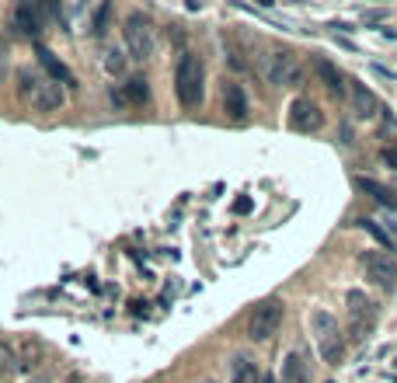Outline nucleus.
<instances>
[{
  "label": "nucleus",
  "mask_w": 397,
  "mask_h": 383,
  "mask_svg": "<svg viewBox=\"0 0 397 383\" xmlns=\"http://www.w3.org/2000/svg\"><path fill=\"white\" fill-rule=\"evenodd\" d=\"M311 335L318 341L320 359H324L328 366H338L342 355H345V338H342L338 317H331L328 310H314V314H311Z\"/></svg>",
  "instance_id": "f257e3e1"
},
{
  "label": "nucleus",
  "mask_w": 397,
  "mask_h": 383,
  "mask_svg": "<svg viewBox=\"0 0 397 383\" xmlns=\"http://www.w3.org/2000/svg\"><path fill=\"white\" fill-rule=\"evenodd\" d=\"M174 91H178V101H181L185 108H198V105H202L206 87H202V63H198V56H192V52H181V56H178V67H174Z\"/></svg>",
  "instance_id": "f03ea898"
},
{
  "label": "nucleus",
  "mask_w": 397,
  "mask_h": 383,
  "mask_svg": "<svg viewBox=\"0 0 397 383\" xmlns=\"http://www.w3.org/2000/svg\"><path fill=\"white\" fill-rule=\"evenodd\" d=\"M122 39H125V56H129V59L147 63V59L154 56V28H150V21H147L140 11H133V14L122 21Z\"/></svg>",
  "instance_id": "7ed1b4c3"
},
{
  "label": "nucleus",
  "mask_w": 397,
  "mask_h": 383,
  "mask_svg": "<svg viewBox=\"0 0 397 383\" xmlns=\"http://www.w3.org/2000/svg\"><path fill=\"white\" fill-rule=\"evenodd\" d=\"M282 328V299L269 297L255 303L251 317H247V338L251 341H269Z\"/></svg>",
  "instance_id": "20e7f679"
},
{
  "label": "nucleus",
  "mask_w": 397,
  "mask_h": 383,
  "mask_svg": "<svg viewBox=\"0 0 397 383\" xmlns=\"http://www.w3.org/2000/svg\"><path fill=\"white\" fill-rule=\"evenodd\" d=\"M265 81L276 87H300L303 81V67L296 63L293 52H272L265 59Z\"/></svg>",
  "instance_id": "39448f33"
},
{
  "label": "nucleus",
  "mask_w": 397,
  "mask_h": 383,
  "mask_svg": "<svg viewBox=\"0 0 397 383\" xmlns=\"http://www.w3.org/2000/svg\"><path fill=\"white\" fill-rule=\"evenodd\" d=\"M359 265H362V268H366V275H369V279H376V282H380V286H384V290H394V258L391 255H384V251H362V255H359Z\"/></svg>",
  "instance_id": "423d86ee"
},
{
  "label": "nucleus",
  "mask_w": 397,
  "mask_h": 383,
  "mask_svg": "<svg viewBox=\"0 0 397 383\" xmlns=\"http://www.w3.org/2000/svg\"><path fill=\"white\" fill-rule=\"evenodd\" d=\"M320 122H324V115H320V108L311 101V98H296V101L289 105V126L296 129V132L320 129Z\"/></svg>",
  "instance_id": "0eeeda50"
},
{
  "label": "nucleus",
  "mask_w": 397,
  "mask_h": 383,
  "mask_svg": "<svg viewBox=\"0 0 397 383\" xmlns=\"http://www.w3.org/2000/svg\"><path fill=\"white\" fill-rule=\"evenodd\" d=\"M67 105V91L56 81H39L35 94H32V108L35 112H60Z\"/></svg>",
  "instance_id": "6e6552de"
},
{
  "label": "nucleus",
  "mask_w": 397,
  "mask_h": 383,
  "mask_svg": "<svg viewBox=\"0 0 397 383\" xmlns=\"http://www.w3.org/2000/svg\"><path fill=\"white\" fill-rule=\"evenodd\" d=\"M349 310H352V338L362 341L369 324H373V303L362 293H349Z\"/></svg>",
  "instance_id": "1a4fd4ad"
},
{
  "label": "nucleus",
  "mask_w": 397,
  "mask_h": 383,
  "mask_svg": "<svg viewBox=\"0 0 397 383\" xmlns=\"http://www.w3.org/2000/svg\"><path fill=\"white\" fill-rule=\"evenodd\" d=\"M356 185L373 199V202H380L384 210L397 213V192L394 188H387V185H380V181H373V178H356Z\"/></svg>",
  "instance_id": "9d476101"
},
{
  "label": "nucleus",
  "mask_w": 397,
  "mask_h": 383,
  "mask_svg": "<svg viewBox=\"0 0 397 383\" xmlns=\"http://www.w3.org/2000/svg\"><path fill=\"white\" fill-rule=\"evenodd\" d=\"M223 108H227V115L237 119V122L247 119V98H244L240 84H223Z\"/></svg>",
  "instance_id": "9b49d317"
},
{
  "label": "nucleus",
  "mask_w": 397,
  "mask_h": 383,
  "mask_svg": "<svg viewBox=\"0 0 397 383\" xmlns=\"http://www.w3.org/2000/svg\"><path fill=\"white\" fill-rule=\"evenodd\" d=\"M230 383H262L258 362L251 355H234V362H230Z\"/></svg>",
  "instance_id": "f8f14e48"
},
{
  "label": "nucleus",
  "mask_w": 397,
  "mask_h": 383,
  "mask_svg": "<svg viewBox=\"0 0 397 383\" xmlns=\"http://www.w3.org/2000/svg\"><path fill=\"white\" fill-rule=\"evenodd\" d=\"M282 383H307V362L300 352H289L282 359Z\"/></svg>",
  "instance_id": "ddd939ff"
},
{
  "label": "nucleus",
  "mask_w": 397,
  "mask_h": 383,
  "mask_svg": "<svg viewBox=\"0 0 397 383\" xmlns=\"http://www.w3.org/2000/svg\"><path fill=\"white\" fill-rule=\"evenodd\" d=\"M314 70H318V77L324 81V87H328L335 98H342V94H345V81H342V74H338L328 59H318V63H314Z\"/></svg>",
  "instance_id": "4468645a"
},
{
  "label": "nucleus",
  "mask_w": 397,
  "mask_h": 383,
  "mask_svg": "<svg viewBox=\"0 0 397 383\" xmlns=\"http://www.w3.org/2000/svg\"><path fill=\"white\" fill-rule=\"evenodd\" d=\"M352 98H356V112L362 115V119H373V115L380 112V101H376V94H373L369 87L356 84L352 87Z\"/></svg>",
  "instance_id": "2eb2a0df"
},
{
  "label": "nucleus",
  "mask_w": 397,
  "mask_h": 383,
  "mask_svg": "<svg viewBox=\"0 0 397 383\" xmlns=\"http://www.w3.org/2000/svg\"><path fill=\"white\" fill-rule=\"evenodd\" d=\"M14 25H18V32L21 35H39V11L32 7V4H21L18 7V14H14Z\"/></svg>",
  "instance_id": "dca6fc26"
},
{
  "label": "nucleus",
  "mask_w": 397,
  "mask_h": 383,
  "mask_svg": "<svg viewBox=\"0 0 397 383\" xmlns=\"http://www.w3.org/2000/svg\"><path fill=\"white\" fill-rule=\"evenodd\" d=\"M39 59H42V67L52 74V81H56V84H60V81H63V84H77V81H74V74H70V70H67V67H63L49 49H39Z\"/></svg>",
  "instance_id": "f3484780"
},
{
  "label": "nucleus",
  "mask_w": 397,
  "mask_h": 383,
  "mask_svg": "<svg viewBox=\"0 0 397 383\" xmlns=\"http://www.w3.org/2000/svg\"><path fill=\"white\" fill-rule=\"evenodd\" d=\"M147 98H150V87H147L143 77H129V81H125V101H129V105H143Z\"/></svg>",
  "instance_id": "a211bd4d"
},
{
  "label": "nucleus",
  "mask_w": 397,
  "mask_h": 383,
  "mask_svg": "<svg viewBox=\"0 0 397 383\" xmlns=\"http://www.w3.org/2000/svg\"><path fill=\"white\" fill-rule=\"evenodd\" d=\"M125 63H129V56H125L122 49H108V52H105V70H108V74L122 77V74H125Z\"/></svg>",
  "instance_id": "6ab92c4d"
},
{
  "label": "nucleus",
  "mask_w": 397,
  "mask_h": 383,
  "mask_svg": "<svg viewBox=\"0 0 397 383\" xmlns=\"http://www.w3.org/2000/svg\"><path fill=\"white\" fill-rule=\"evenodd\" d=\"M108 14H112V7H108V4H101V7L94 11V21H91V35H98V39H101V35L108 32Z\"/></svg>",
  "instance_id": "aec40b11"
},
{
  "label": "nucleus",
  "mask_w": 397,
  "mask_h": 383,
  "mask_svg": "<svg viewBox=\"0 0 397 383\" xmlns=\"http://www.w3.org/2000/svg\"><path fill=\"white\" fill-rule=\"evenodd\" d=\"M359 227H362L366 234H373V237H376V241H380L384 248H391V234H387V230H384V227H380L376 219H369V216H362V219H359Z\"/></svg>",
  "instance_id": "412c9836"
},
{
  "label": "nucleus",
  "mask_w": 397,
  "mask_h": 383,
  "mask_svg": "<svg viewBox=\"0 0 397 383\" xmlns=\"http://www.w3.org/2000/svg\"><path fill=\"white\" fill-rule=\"evenodd\" d=\"M18 81H21V98H32V94H35V87H39V77H35V74L21 70V74H18Z\"/></svg>",
  "instance_id": "4be33fe9"
},
{
  "label": "nucleus",
  "mask_w": 397,
  "mask_h": 383,
  "mask_svg": "<svg viewBox=\"0 0 397 383\" xmlns=\"http://www.w3.org/2000/svg\"><path fill=\"white\" fill-rule=\"evenodd\" d=\"M11 370H14V348L7 341H0V377L11 373Z\"/></svg>",
  "instance_id": "5701e85b"
},
{
  "label": "nucleus",
  "mask_w": 397,
  "mask_h": 383,
  "mask_svg": "<svg viewBox=\"0 0 397 383\" xmlns=\"http://www.w3.org/2000/svg\"><path fill=\"white\" fill-rule=\"evenodd\" d=\"M4 77H7V45L0 42V84H4Z\"/></svg>",
  "instance_id": "b1692460"
},
{
  "label": "nucleus",
  "mask_w": 397,
  "mask_h": 383,
  "mask_svg": "<svg viewBox=\"0 0 397 383\" xmlns=\"http://www.w3.org/2000/svg\"><path fill=\"white\" fill-rule=\"evenodd\" d=\"M384 161H387L391 168H397V147H394V150H387V154H384Z\"/></svg>",
  "instance_id": "393cba45"
},
{
  "label": "nucleus",
  "mask_w": 397,
  "mask_h": 383,
  "mask_svg": "<svg viewBox=\"0 0 397 383\" xmlns=\"http://www.w3.org/2000/svg\"><path fill=\"white\" fill-rule=\"evenodd\" d=\"M262 383H279L276 377H262Z\"/></svg>",
  "instance_id": "a878e982"
},
{
  "label": "nucleus",
  "mask_w": 397,
  "mask_h": 383,
  "mask_svg": "<svg viewBox=\"0 0 397 383\" xmlns=\"http://www.w3.org/2000/svg\"><path fill=\"white\" fill-rule=\"evenodd\" d=\"M32 383H49V377H35V380H32Z\"/></svg>",
  "instance_id": "bb28decb"
},
{
  "label": "nucleus",
  "mask_w": 397,
  "mask_h": 383,
  "mask_svg": "<svg viewBox=\"0 0 397 383\" xmlns=\"http://www.w3.org/2000/svg\"><path fill=\"white\" fill-rule=\"evenodd\" d=\"M206 383H213V380H206Z\"/></svg>",
  "instance_id": "cd10ccee"
}]
</instances>
